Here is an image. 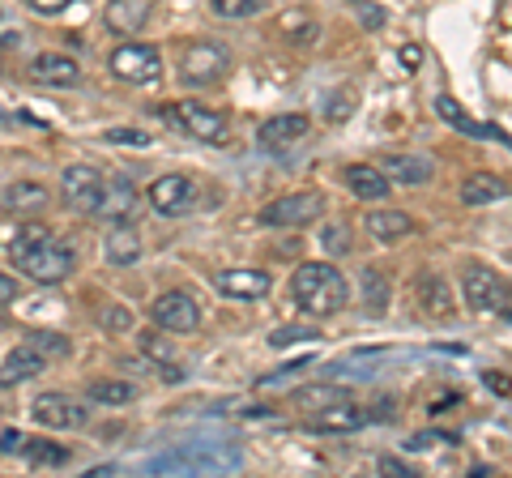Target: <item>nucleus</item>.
<instances>
[{
    "label": "nucleus",
    "mask_w": 512,
    "mask_h": 478,
    "mask_svg": "<svg viewBox=\"0 0 512 478\" xmlns=\"http://www.w3.org/2000/svg\"><path fill=\"white\" fill-rule=\"evenodd\" d=\"M291 299L308 316H333L350 304V286L333 261H303L291 274Z\"/></svg>",
    "instance_id": "nucleus-1"
},
{
    "label": "nucleus",
    "mask_w": 512,
    "mask_h": 478,
    "mask_svg": "<svg viewBox=\"0 0 512 478\" xmlns=\"http://www.w3.org/2000/svg\"><path fill=\"white\" fill-rule=\"evenodd\" d=\"M9 257H13V265H18L30 282H43V286L64 282L77 269V252L64 244V239H56L52 231H47L43 239H35V244L9 248Z\"/></svg>",
    "instance_id": "nucleus-2"
},
{
    "label": "nucleus",
    "mask_w": 512,
    "mask_h": 478,
    "mask_svg": "<svg viewBox=\"0 0 512 478\" xmlns=\"http://www.w3.org/2000/svg\"><path fill=\"white\" fill-rule=\"evenodd\" d=\"M163 116L175 133H184L192 141H205V146H222V141H227V116L197 99H180L175 107H167Z\"/></svg>",
    "instance_id": "nucleus-3"
},
{
    "label": "nucleus",
    "mask_w": 512,
    "mask_h": 478,
    "mask_svg": "<svg viewBox=\"0 0 512 478\" xmlns=\"http://www.w3.org/2000/svg\"><path fill=\"white\" fill-rule=\"evenodd\" d=\"M227 69H231V52L222 43H192L180 56V82L192 90L218 86L227 77Z\"/></svg>",
    "instance_id": "nucleus-4"
},
{
    "label": "nucleus",
    "mask_w": 512,
    "mask_h": 478,
    "mask_svg": "<svg viewBox=\"0 0 512 478\" xmlns=\"http://www.w3.org/2000/svg\"><path fill=\"white\" fill-rule=\"evenodd\" d=\"M325 218V197L320 193H286L278 201H269L261 210V227H312V222Z\"/></svg>",
    "instance_id": "nucleus-5"
},
{
    "label": "nucleus",
    "mask_w": 512,
    "mask_h": 478,
    "mask_svg": "<svg viewBox=\"0 0 512 478\" xmlns=\"http://www.w3.org/2000/svg\"><path fill=\"white\" fill-rule=\"evenodd\" d=\"M461 295L474 312H500L508 316V282L487 265H470L461 274Z\"/></svg>",
    "instance_id": "nucleus-6"
},
{
    "label": "nucleus",
    "mask_w": 512,
    "mask_h": 478,
    "mask_svg": "<svg viewBox=\"0 0 512 478\" xmlns=\"http://www.w3.org/2000/svg\"><path fill=\"white\" fill-rule=\"evenodd\" d=\"M107 65H111V73H116L120 82L141 86V82H154L158 77L163 56H158V47H150V43H120L116 52L107 56Z\"/></svg>",
    "instance_id": "nucleus-7"
},
{
    "label": "nucleus",
    "mask_w": 512,
    "mask_h": 478,
    "mask_svg": "<svg viewBox=\"0 0 512 478\" xmlns=\"http://www.w3.org/2000/svg\"><path fill=\"white\" fill-rule=\"evenodd\" d=\"M60 193H64V201H69L77 214H94V210H99V201H103V171L90 167V163L64 167Z\"/></svg>",
    "instance_id": "nucleus-8"
},
{
    "label": "nucleus",
    "mask_w": 512,
    "mask_h": 478,
    "mask_svg": "<svg viewBox=\"0 0 512 478\" xmlns=\"http://www.w3.org/2000/svg\"><path fill=\"white\" fill-rule=\"evenodd\" d=\"M30 419L47 432H69V427H82L86 423V406L73 402L69 393H39L30 402Z\"/></svg>",
    "instance_id": "nucleus-9"
},
{
    "label": "nucleus",
    "mask_w": 512,
    "mask_h": 478,
    "mask_svg": "<svg viewBox=\"0 0 512 478\" xmlns=\"http://www.w3.org/2000/svg\"><path fill=\"white\" fill-rule=\"evenodd\" d=\"M150 321L158 329H167V333H192L201 325V308L188 291H167L150 304Z\"/></svg>",
    "instance_id": "nucleus-10"
},
{
    "label": "nucleus",
    "mask_w": 512,
    "mask_h": 478,
    "mask_svg": "<svg viewBox=\"0 0 512 478\" xmlns=\"http://www.w3.org/2000/svg\"><path fill=\"white\" fill-rule=\"evenodd\" d=\"M308 133H312V120L303 116V111H286V116H274L256 129V146H261L265 154H286V150H295Z\"/></svg>",
    "instance_id": "nucleus-11"
},
{
    "label": "nucleus",
    "mask_w": 512,
    "mask_h": 478,
    "mask_svg": "<svg viewBox=\"0 0 512 478\" xmlns=\"http://www.w3.org/2000/svg\"><path fill=\"white\" fill-rule=\"evenodd\" d=\"M146 197H150V205H154V214H163V218H184V214L192 210V201H197V188H192L188 175H158Z\"/></svg>",
    "instance_id": "nucleus-12"
},
{
    "label": "nucleus",
    "mask_w": 512,
    "mask_h": 478,
    "mask_svg": "<svg viewBox=\"0 0 512 478\" xmlns=\"http://www.w3.org/2000/svg\"><path fill=\"white\" fill-rule=\"evenodd\" d=\"M214 291L227 295V299H239V304H256L274 291V278L265 269H222L214 278Z\"/></svg>",
    "instance_id": "nucleus-13"
},
{
    "label": "nucleus",
    "mask_w": 512,
    "mask_h": 478,
    "mask_svg": "<svg viewBox=\"0 0 512 478\" xmlns=\"http://www.w3.org/2000/svg\"><path fill=\"white\" fill-rule=\"evenodd\" d=\"M359 427H367V406H359L355 397L308 414V432L316 436H346V432H359Z\"/></svg>",
    "instance_id": "nucleus-14"
},
{
    "label": "nucleus",
    "mask_w": 512,
    "mask_h": 478,
    "mask_svg": "<svg viewBox=\"0 0 512 478\" xmlns=\"http://www.w3.org/2000/svg\"><path fill=\"white\" fill-rule=\"evenodd\" d=\"M227 466H239V453L222 457V449H180L171 457H158L154 470H192V474H214V470H227Z\"/></svg>",
    "instance_id": "nucleus-15"
},
{
    "label": "nucleus",
    "mask_w": 512,
    "mask_h": 478,
    "mask_svg": "<svg viewBox=\"0 0 512 478\" xmlns=\"http://www.w3.org/2000/svg\"><path fill=\"white\" fill-rule=\"evenodd\" d=\"M150 13H154V0H107L103 22L111 35H137L150 22Z\"/></svg>",
    "instance_id": "nucleus-16"
},
{
    "label": "nucleus",
    "mask_w": 512,
    "mask_h": 478,
    "mask_svg": "<svg viewBox=\"0 0 512 478\" xmlns=\"http://www.w3.org/2000/svg\"><path fill=\"white\" fill-rule=\"evenodd\" d=\"M43 368H47V359H43L30 342H22V346H13V350H9L5 363H0V385H5V389L26 385V380H35Z\"/></svg>",
    "instance_id": "nucleus-17"
},
{
    "label": "nucleus",
    "mask_w": 512,
    "mask_h": 478,
    "mask_svg": "<svg viewBox=\"0 0 512 478\" xmlns=\"http://www.w3.org/2000/svg\"><path fill=\"white\" fill-rule=\"evenodd\" d=\"M30 77H35L39 86H77L82 82V65H77L73 56L43 52V56H35V65H30Z\"/></svg>",
    "instance_id": "nucleus-18"
},
{
    "label": "nucleus",
    "mask_w": 512,
    "mask_h": 478,
    "mask_svg": "<svg viewBox=\"0 0 512 478\" xmlns=\"http://www.w3.org/2000/svg\"><path fill=\"white\" fill-rule=\"evenodd\" d=\"M47 201H52L47 184H39V180H18V184H9L5 193H0V210L26 218V214H39Z\"/></svg>",
    "instance_id": "nucleus-19"
},
{
    "label": "nucleus",
    "mask_w": 512,
    "mask_h": 478,
    "mask_svg": "<svg viewBox=\"0 0 512 478\" xmlns=\"http://www.w3.org/2000/svg\"><path fill=\"white\" fill-rule=\"evenodd\" d=\"M359 304L372 312V316H384L393 304V282L384 274L380 265H363L359 269Z\"/></svg>",
    "instance_id": "nucleus-20"
},
{
    "label": "nucleus",
    "mask_w": 512,
    "mask_h": 478,
    "mask_svg": "<svg viewBox=\"0 0 512 478\" xmlns=\"http://www.w3.org/2000/svg\"><path fill=\"white\" fill-rule=\"evenodd\" d=\"M103 257L116 269L137 265L141 261V235L128 227V222H111V231L103 235Z\"/></svg>",
    "instance_id": "nucleus-21"
},
{
    "label": "nucleus",
    "mask_w": 512,
    "mask_h": 478,
    "mask_svg": "<svg viewBox=\"0 0 512 478\" xmlns=\"http://www.w3.org/2000/svg\"><path fill=\"white\" fill-rule=\"evenodd\" d=\"M363 227H367V235H372L376 244L389 248V244H402L406 235H414V218L406 210H372Z\"/></svg>",
    "instance_id": "nucleus-22"
},
{
    "label": "nucleus",
    "mask_w": 512,
    "mask_h": 478,
    "mask_svg": "<svg viewBox=\"0 0 512 478\" xmlns=\"http://www.w3.org/2000/svg\"><path fill=\"white\" fill-rule=\"evenodd\" d=\"M133 205H137V188L133 180H124V175H116V180H103V201H99V210H94V218H107V222H124L128 214H133Z\"/></svg>",
    "instance_id": "nucleus-23"
},
{
    "label": "nucleus",
    "mask_w": 512,
    "mask_h": 478,
    "mask_svg": "<svg viewBox=\"0 0 512 478\" xmlns=\"http://www.w3.org/2000/svg\"><path fill=\"white\" fill-rule=\"evenodd\" d=\"M414 299H419V308L427 316H448L453 312V291L444 286V278L436 269H423L419 278H414Z\"/></svg>",
    "instance_id": "nucleus-24"
},
{
    "label": "nucleus",
    "mask_w": 512,
    "mask_h": 478,
    "mask_svg": "<svg viewBox=\"0 0 512 478\" xmlns=\"http://www.w3.org/2000/svg\"><path fill=\"white\" fill-rule=\"evenodd\" d=\"M457 197H461V205H495V201L508 197V184L500 180V175H491V171H474V175L461 180Z\"/></svg>",
    "instance_id": "nucleus-25"
},
{
    "label": "nucleus",
    "mask_w": 512,
    "mask_h": 478,
    "mask_svg": "<svg viewBox=\"0 0 512 478\" xmlns=\"http://www.w3.org/2000/svg\"><path fill=\"white\" fill-rule=\"evenodd\" d=\"M380 171L389 175V180H397V184H427L431 175H436V163L423 158V154H389Z\"/></svg>",
    "instance_id": "nucleus-26"
},
{
    "label": "nucleus",
    "mask_w": 512,
    "mask_h": 478,
    "mask_svg": "<svg viewBox=\"0 0 512 478\" xmlns=\"http://www.w3.org/2000/svg\"><path fill=\"white\" fill-rule=\"evenodd\" d=\"M436 111H440L448 124H453L457 133H466V137H478V141H508V133L500 129V124H478V120H470L466 111H461L453 99H444V94L436 99Z\"/></svg>",
    "instance_id": "nucleus-27"
},
{
    "label": "nucleus",
    "mask_w": 512,
    "mask_h": 478,
    "mask_svg": "<svg viewBox=\"0 0 512 478\" xmlns=\"http://www.w3.org/2000/svg\"><path fill=\"white\" fill-rule=\"evenodd\" d=\"M346 188L359 201H384V197H389V175H384L380 167L355 163V167H346Z\"/></svg>",
    "instance_id": "nucleus-28"
},
{
    "label": "nucleus",
    "mask_w": 512,
    "mask_h": 478,
    "mask_svg": "<svg viewBox=\"0 0 512 478\" xmlns=\"http://www.w3.org/2000/svg\"><path fill=\"white\" fill-rule=\"evenodd\" d=\"M350 393L346 385H299L295 393H291V402L299 406V410H325V406H338V402H350Z\"/></svg>",
    "instance_id": "nucleus-29"
},
{
    "label": "nucleus",
    "mask_w": 512,
    "mask_h": 478,
    "mask_svg": "<svg viewBox=\"0 0 512 478\" xmlns=\"http://www.w3.org/2000/svg\"><path fill=\"white\" fill-rule=\"evenodd\" d=\"M86 397L94 406H128L137 397V385H128V380H94Z\"/></svg>",
    "instance_id": "nucleus-30"
},
{
    "label": "nucleus",
    "mask_w": 512,
    "mask_h": 478,
    "mask_svg": "<svg viewBox=\"0 0 512 478\" xmlns=\"http://www.w3.org/2000/svg\"><path fill=\"white\" fill-rule=\"evenodd\" d=\"M22 457L30 461V466H64V461H69V449H64V444H56V440H30V436H26Z\"/></svg>",
    "instance_id": "nucleus-31"
},
{
    "label": "nucleus",
    "mask_w": 512,
    "mask_h": 478,
    "mask_svg": "<svg viewBox=\"0 0 512 478\" xmlns=\"http://www.w3.org/2000/svg\"><path fill=\"white\" fill-rule=\"evenodd\" d=\"M26 342L35 346L43 359H64L69 355V338H64V333H52V329H30Z\"/></svg>",
    "instance_id": "nucleus-32"
},
{
    "label": "nucleus",
    "mask_w": 512,
    "mask_h": 478,
    "mask_svg": "<svg viewBox=\"0 0 512 478\" xmlns=\"http://www.w3.org/2000/svg\"><path fill=\"white\" fill-rule=\"evenodd\" d=\"M210 9L227 22H244V18H256V13L265 9V0H210Z\"/></svg>",
    "instance_id": "nucleus-33"
},
{
    "label": "nucleus",
    "mask_w": 512,
    "mask_h": 478,
    "mask_svg": "<svg viewBox=\"0 0 512 478\" xmlns=\"http://www.w3.org/2000/svg\"><path fill=\"white\" fill-rule=\"evenodd\" d=\"M320 338V329H312V325H282V329H274L269 333V346H295V342H316Z\"/></svg>",
    "instance_id": "nucleus-34"
},
{
    "label": "nucleus",
    "mask_w": 512,
    "mask_h": 478,
    "mask_svg": "<svg viewBox=\"0 0 512 478\" xmlns=\"http://www.w3.org/2000/svg\"><path fill=\"white\" fill-rule=\"evenodd\" d=\"M320 248H325L329 257H346V252H350V231L338 227V222H329V227L320 231Z\"/></svg>",
    "instance_id": "nucleus-35"
},
{
    "label": "nucleus",
    "mask_w": 512,
    "mask_h": 478,
    "mask_svg": "<svg viewBox=\"0 0 512 478\" xmlns=\"http://www.w3.org/2000/svg\"><path fill=\"white\" fill-rule=\"evenodd\" d=\"M103 329L107 333H128V329H133V312H128L124 304L103 308Z\"/></svg>",
    "instance_id": "nucleus-36"
},
{
    "label": "nucleus",
    "mask_w": 512,
    "mask_h": 478,
    "mask_svg": "<svg viewBox=\"0 0 512 478\" xmlns=\"http://www.w3.org/2000/svg\"><path fill=\"white\" fill-rule=\"evenodd\" d=\"M355 13H359V22L367 30H384V9L372 5V0H355Z\"/></svg>",
    "instance_id": "nucleus-37"
},
{
    "label": "nucleus",
    "mask_w": 512,
    "mask_h": 478,
    "mask_svg": "<svg viewBox=\"0 0 512 478\" xmlns=\"http://www.w3.org/2000/svg\"><path fill=\"white\" fill-rule=\"evenodd\" d=\"M282 26H299V30H286V39H299V43H312L316 39V22H308V18H299V13H295V18H291V13H286V18H282Z\"/></svg>",
    "instance_id": "nucleus-38"
},
{
    "label": "nucleus",
    "mask_w": 512,
    "mask_h": 478,
    "mask_svg": "<svg viewBox=\"0 0 512 478\" xmlns=\"http://www.w3.org/2000/svg\"><path fill=\"white\" fill-rule=\"evenodd\" d=\"M107 141H116V146L124 141V146H141V150H146V146H150V133H137V129H111Z\"/></svg>",
    "instance_id": "nucleus-39"
},
{
    "label": "nucleus",
    "mask_w": 512,
    "mask_h": 478,
    "mask_svg": "<svg viewBox=\"0 0 512 478\" xmlns=\"http://www.w3.org/2000/svg\"><path fill=\"white\" fill-rule=\"evenodd\" d=\"M389 419H397V402L393 397H380V402L367 410V423H389Z\"/></svg>",
    "instance_id": "nucleus-40"
},
{
    "label": "nucleus",
    "mask_w": 512,
    "mask_h": 478,
    "mask_svg": "<svg viewBox=\"0 0 512 478\" xmlns=\"http://www.w3.org/2000/svg\"><path fill=\"white\" fill-rule=\"evenodd\" d=\"M26 5L35 9V13H43V18H56V13H64L73 0H26Z\"/></svg>",
    "instance_id": "nucleus-41"
},
{
    "label": "nucleus",
    "mask_w": 512,
    "mask_h": 478,
    "mask_svg": "<svg viewBox=\"0 0 512 478\" xmlns=\"http://www.w3.org/2000/svg\"><path fill=\"white\" fill-rule=\"evenodd\" d=\"M141 350H146V355H154V359H163V363H167V355H171V350H167V342L158 338L154 329L146 333V338H141Z\"/></svg>",
    "instance_id": "nucleus-42"
},
{
    "label": "nucleus",
    "mask_w": 512,
    "mask_h": 478,
    "mask_svg": "<svg viewBox=\"0 0 512 478\" xmlns=\"http://www.w3.org/2000/svg\"><path fill=\"white\" fill-rule=\"evenodd\" d=\"M22 444H26V432H18V427L0 432V453H22Z\"/></svg>",
    "instance_id": "nucleus-43"
},
{
    "label": "nucleus",
    "mask_w": 512,
    "mask_h": 478,
    "mask_svg": "<svg viewBox=\"0 0 512 478\" xmlns=\"http://www.w3.org/2000/svg\"><path fill=\"white\" fill-rule=\"evenodd\" d=\"M350 107H355V103H350V94L338 90V94H333V103H329V120H346V116H350Z\"/></svg>",
    "instance_id": "nucleus-44"
},
{
    "label": "nucleus",
    "mask_w": 512,
    "mask_h": 478,
    "mask_svg": "<svg viewBox=\"0 0 512 478\" xmlns=\"http://www.w3.org/2000/svg\"><path fill=\"white\" fill-rule=\"evenodd\" d=\"M380 474H389V478H414V470L406 466V461H393V457H380Z\"/></svg>",
    "instance_id": "nucleus-45"
},
{
    "label": "nucleus",
    "mask_w": 512,
    "mask_h": 478,
    "mask_svg": "<svg viewBox=\"0 0 512 478\" xmlns=\"http://www.w3.org/2000/svg\"><path fill=\"white\" fill-rule=\"evenodd\" d=\"M483 385H487L491 393H500V397H508V376H504L500 368H491V372H483Z\"/></svg>",
    "instance_id": "nucleus-46"
},
{
    "label": "nucleus",
    "mask_w": 512,
    "mask_h": 478,
    "mask_svg": "<svg viewBox=\"0 0 512 478\" xmlns=\"http://www.w3.org/2000/svg\"><path fill=\"white\" fill-rule=\"evenodd\" d=\"M47 235V227L43 222H30V227H22L18 231V239H13V248H22V244H35V239H43Z\"/></svg>",
    "instance_id": "nucleus-47"
},
{
    "label": "nucleus",
    "mask_w": 512,
    "mask_h": 478,
    "mask_svg": "<svg viewBox=\"0 0 512 478\" xmlns=\"http://www.w3.org/2000/svg\"><path fill=\"white\" fill-rule=\"evenodd\" d=\"M18 299V278H9V274H0V308L13 304Z\"/></svg>",
    "instance_id": "nucleus-48"
},
{
    "label": "nucleus",
    "mask_w": 512,
    "mask_h": 478,
    "mask_svg": "<svg viewBox=\"0 0 512 478\" xmlns=\"http://www.w3.org/2000/svg\"><path fill=\"white\" fill-rule=\"evenodd\" d=\"M402 65H406L410 73H414V69H419V65H423V47H414V43H406V47H402Z\"/></svg>",
    "instance_id": "nucleus-49"
},
{
    "label": "nucleus",
    "mask_w": 512,
    "mask_h": 478,
    "mask_svg": "<svg viewBox=\"0 0 512 478\" xmlns=\"http://www.w3.org/2000/svg\"><path fill=\"white\" fill-rule=\"evenodd\" d=\"M453 402H457V393H440V397H431V402H427V410H431V414H440V410H448Z\"/></svg>",
    "instance_id": "nucleus-50"
},
{
    "label": "nucleus",
    "mask_w": 512,
    "mask_h": 478,
    "mask_svg": "<svg viewBox=\"0 0 512 478\" xmlns=\"http://www.w3.org/2000/svg\"><path fill=\"white\" fill-rule=\"evenodd\" d=\"M0 124H13V116H9V111H5V107H0Z\"/></svg>",
    "instance_id": "nucleus-51"
}]
</instances>
